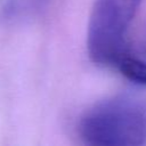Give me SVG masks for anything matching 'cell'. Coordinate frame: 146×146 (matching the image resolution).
I'll use <instances>...</instances> for the list:
<instances>
[{
    "mask_svg": "<svg viewBox=\"0 0 146 146\" xmlns=\"http://www.w3.org/2000/svg\"><path fill=\"white\" fill-rule=\"evenodd\" d=\"M79 135L92 146H139L146 143V108L127 100L102 103L80 120Z\"/></svg>",
    "mask_w": 146,
    "mask_h": 146,
    "instance_id": "cell-1",
    "label": "cell"
},
{
    "mask_svg": "<svg viewBox=\"0 0 146 146\" xmlns=\"http://www.w3.org/2000/svg\"><path fill=\"white\" fill-rule=\"evenodd\" d=\"M49 0H8L1 11L7 23H21L34 18L48 6Z\"/></svg>",
    "mask_w": 146,
    "mask_h": 146,
    "instance_id": "cell-3",
    "label": "cell"
},
{
    "mask_svg": "<svg viewBox=\"0 0 146 146\" xmlns=\"http://www.w3.org/2000/svg\"><path fill=\"white\" fill-rule=\"evenodd\" d=\"M141 1L95 0L87 32L88 55L95 64L116 67L128 55V31Z\"/></svg>",
    "mask_w": 146,
    "mask_h": 146,
    "instance_id": "cell-2",
    "label": "cell"
},
{
    "mask_svg": "<svg viewBox=\"0 0 146 146\" xmlns=\"http://www.w3.org/2000/svg\"><path fill=\"white\" fill-rule=\"evenodd\" d=\"M145 108H146V107H145Z\"/></svg>",
    "mask_w": 146,
    "mask_h": 146,
    "instance_id": "cell-5",
    "label": "cell"
},
{
    "mask_svg": "<svg viewBox=\"0 0 146 146\" xmlns=\"http://www.w3.org/2000/svg\"><path fill=\"white\" fill-rule=\"evenodd\" d=\"M120 73L129 81L146 87V62L125 55L116 65Z\"/></svg>",
    "mask_w": 146,
    "mask_h": 146,
    "instance_id": "cell-4",
    "label": "cell"
}]
</instances>
